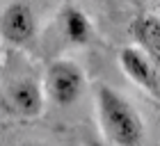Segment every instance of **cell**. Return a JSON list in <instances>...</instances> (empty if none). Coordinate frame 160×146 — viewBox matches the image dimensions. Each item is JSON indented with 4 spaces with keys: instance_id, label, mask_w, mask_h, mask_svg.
Segmentation results:
<instances>
[{
    "instance_id": "obj_6",
    "label": "cell",
    "mask_w": 160,
    "mask_h": 146,
    "mask_svg": "<svg viewBox=\"0 0 160 146\" xmlns=\"http://www.w3.org/2000/svg\"><path fill=\"white\" fill-rule=\"evenodd\" d=\"M9 100L14 110L23 116H37L43 107V96L37 82L32 80H18L9 87Z\"/></svg>"
},
{
    "instance_id": "obj_4",
    "label": "cell",
    "mask_w": 160,
    "mask_h": 146,
    "mask_svg": "<svg viewBox=\"0 0 160 146\" xmlns=\"http://www.w3.org/2000/svg\"><path fill=\"white\" fill-rule=\"evenodd\" d=\"M119 62L133 82H137L140 87H144L147 91L156 94V96L160 94V73L153 66V62L140 48H123L119 53Z\"/></svg>"
},
{
    "instance_id": "obj_9",
    "label": "cell",
    "mask_w": 160,
    "mask_h": 146,
    "mask_svg": "<svg viewBox=\"0 0 160 146\" xmlns=\"http://www.w3.org/2000/svg\"><path fill=\"white\" fill-rule=\"evenodd\" d=\"M23 146H41V144H23Z\"/></svg>"
},
{
    "instance_id": "obj_1",
    "label": "cell",
    "mask_w": 160,
    "mask_h": 146,
    "mask_svg": "<svg viewBox=\"0 0 160 146\" xmlns=\"http://www.w3.org/2000/svg\"><path fill=\"white\" fill-rule=\"evenodd\" d=\"M98 116L103 130L117 146H140L144 137L142 116L123 96H119L112 87H98Z\"/></svg>"
},
{
    "instance_id": "obj_2",
    "label": "cell",
    "mask_w": 160,
    "mask_h": 146,
    "mask_svg": "<svg viewBox=\"0 0 160 146\" xmlns=\"http://www.w3.org/2000/svg\"><path fill=\"white\" fill-rule=\"evenodd\" d=\"M82 87H85V78H82V71L78 69V64L69 60H57L48 66L46 89L57 105L76 103Z\"/></svg>"
},
{
    "instance_id": "obj_3",
    "label": "cell",
    "mask_w": 160,
    "mask_h": 146,
    "mask_svg": "<svg viewBox=\"0 0 160 146\" xmlns=\"http://www.w3.org/2000/svg\"><path fill=\"white\" fill-rule=\"evenodd\" d=\"M34 32H37V23H34V14L30 5L25 2H12L5 7L0 14V36L5 41L14 43V46H25L32 41Z\"/></svg>"
},
{
    "instance_id": "obj_8",
    "label": "cell",
    "mask_w": 160,
    "mask_h": 146,
    "mask_svg": "<svg viewBox=\"0 0 160 146\" xmlns=\"http://www.w3.org/2000/svg\"><path fill=\"white\" fill-rule=\"evenodd\" d=\"M89 146H101V144L98 142H89Z\"/></svg>"
},
{
    "instance_id": "obj_7",
    "label": "cell",
    "mask_w": 160,
    "mask_h": 146,
    "mask_svg": "<svg viewBox=\"0 0 160 146\" xmlns=\"http://www.w3.org/2000/svg\"><path fill=\"white\" fill-rule=\"evenodd\" d=\"M64 32L73 43H85L89 39V23L87 16L80 9H67L64 12Z\"/></svg>"
},
{
    "instance_id": "obj_5",
    "label": "cell",
    "mask_w": 160,
    "mask_h": 146,
    "mask_svg": "<svg viewBox=\"0 0 160 146\" xmlns=\"http://www.w3.org/2000/svg\"><path fill=\"white\" fill-rule=\"evenodd\" d=\"M130 34L140 43V50L153 62V66L160 73V18L153 14H144V16L135 18L130 25Z\"/></svg>"
}]
</instances>
